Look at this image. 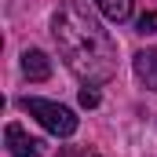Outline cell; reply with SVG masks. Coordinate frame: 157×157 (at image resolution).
<instances>
[{"instance_id": "cell-3", "label": "cell", "mask_w": 157, "mask_h": 157, "mask_svg": "<svg viewBox=\"0 0 157 157\" xmlns=\"http://www.w3.org/2000/svg\"><path fill=\"white\" fill-rule=\"evenodd\" d=\"M4 139H7L11 157H40L44 154V143L33 139V135H26L22 124H7V128H4Z\"/></svg>"}, {"instance_id": "cell-1", "label": "cell", "mask_w": 157, "mask_h": 157, "mask_svg": "<svg viewBox=\"0 0 157 157\" xmlns=\"http://www.w3.org/2000/svg\"><path fill=\"white\" fill-rule=\"evenodd\" d=\"M51 37L59 44V55L66 59L70 73H77L84 84H106L117 73L113 37L91 15L88 0H62V7L51 18Z\"/></svg>"}, {"instance_id": "cell-2", "label": "cell", "mask_w": 157, "mask_h": 157, "mask_svg": "<svg viewBox=\"0 0 157 157\" xmlns=\"http://www.w3.org/2000/svg\"><path fill=\"white\" fill-rule=\"evenodd\" d=\"M22 110L29 113V117H37L51 135H59V139H70L73 132H77V117H73V110L70 106H59V102H48V99H22Z\"/></svg>"}, {"instance_id": "cell-8", "label": "cell", "mask_w": 157, "mask_h": 157, "mask_svg": "<svg viewBox=\"0 0 157 157\" xmlns=\"http://www.w3.org/2000/svg\"><path fill=\"white\" fill-rule=\"evenodd\" d=\"M80 106H84V110H95V106H99V91H95V84H84V88H80Z\"/></svg>"}, {"instance_id": "cell-4", "label": "cell", "mask_w": 157, "mask_h": 157, "mask_svg": "<svg viewBox=\"0 0 157 157\" xmlns=\"http://www.w3.org/2000/svg\"><path fill=\"white\" fill-rule=\"evenodd\" d=\"M22 73L29 80H48L51 77V59H48L40 48H26V51H22Z\"/></svg>"}, {"instance_id": "cell-6", "label": "cell", "mask_w": 157, "mask_h": 157, "mask_svg": "<svg viewBox=\"0 0 157 157\" xmlns=\"http://www.w3.org/2000/svg\"><path fill=\"white\" fill-rule=\"evenodd\" d=\"M95 7H99L110 22H128V18H132V0H95Z\"/></svg>"}, {"instance_id": "cell-7", "label": "cell", "mask_w": 157, "mask_h": 157, "mask_svg": "<svg viewBox=\"0 0 157 157\" xmlns=\"http://www.w3.org/2000/svg\"><path fill=\"white\" fill-rule=\"evenodd\" d=\"M135 29H139L143 37H150V33H157V11H146V15H139Z\"/></svg>"}, {"instance_id": "cell-9", "label": "cell", "mask_w": 157, "mask_h": 157, "mask_svg": "<svg viewBox=\"0 0 157 157\" xmlns=\"http://www.w3.org/2000/svg\"><path fill=\"white\" fill-rule=\"evenodd\" d=\"M59 157H77V154H73V146H66V150H62Z\"/></svg>"}, {"instance_id": "cell-5", "label": "cell", "mask_w": 157, "mask_h": 157, "mask_svg": "<svg viewBox=\"0 0 157 157\" xmlns=\"http://www.w3.org/2000/svg\"><path fill=\"white\" fill-rule=\"evenodd\" d=\"M135 77L143 80L150 91H157V48L139 51V55H135Z\"/></svg>"}]
</instances>
